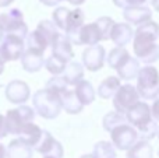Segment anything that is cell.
<instances>
[{
  "label": "cell",
  "instance_id": "1",
  "mask_svg": "<svg viewBox=\"0 0 159 158\" xmlns=\"http://www.w3.org/2000/svg\"><path fill=\"white\" fill-rule=\"evenodd\" d=\"M34 111L43 119H56L61 112V98L48 88L39 90L32 98Z\"/></svg>",
  "mask_w": 159,
  "mask_h": 158
},
{
  "label": "cell",
  "instance_id": "2",
  "mask_svg": "<svg viewBox=\"0 0 159 158\" xmlns=\"http://www.w3.org/2000/svg\"><path fill=\"white\" fill-rule=\"evenodd\" d=\"M137 90L138 95L144 100H155L159 97V72L152 64L141 67L137 74Z\"/></svg>",
  "mask_w": 159,
  "mask_h": 158
},
{
  "label": "cell",
  "instance_id": "3",
  "mask_svg": "<svg viewBox=\"0 0 159 158\" xmlns=\"http://www.w3.org/2000/svg\"><path fill=\"white\" fill-rule=\"evenodd\" d=\"M34 118H35V111L27 105H20L18 108L7 111L4 116L7 134H20L21 129L27 123L34 122Z\"/></svg>",
  "mask_w": 159,
  "mask_h": 158
},
{
  "label": "cell",
  "instance_id": "4",
  "mask_svg": "<svg viewBox=\"0 0 159 158\" xmlns=\"http://www.w3.org/2000/svg\"><path fill=\"white\" fill-rule=\"evenodd\" d=\"M0 27L3 28L6 35H16L24 41L28 35V27L18 8H11L7 13L0 14Z\"/></svg>",
  "mask_w": 159,
  "mask_h": 158
},
{
  "label": "cell",
  "instance_id": "5",
  "mask_svg": "<svg viewBox=\"0 0 159 158\" xmlns=\"http://www.w3.org/2000/svg\"><path fill=\"white\" fill-rule=\"evenodd\" d=\"M140 101V95H138L137 90L133 84H124L120 86L115 95H113V106L115 111L121 115H126L131 106Z\"/></svg>",
  "mask_w": 159,
  "mask_h": 158
},
{
  "label": "cell",
  "instance_id": "6",
  "mask_svg": "<svg viewBox=\"0 0 159 158\" xmlns=\"http://www.w3.org/2000/svg\"><path fill=\"white\" fill-rule=\"evenodd\" d=\"M110 139H112V144L115 148L127 151L138 140V134L133 126H130L129 123H124L110 132Z\"/></svg>",
  "mask_w": 159,
  "mask_h": 158
},
{
  "label": "cell",
  "instance_id": "7",
  "mask_svg": "<svg viewBox=\"0 0 159 158\" xmlns=\"http://www.w3.org/2000/svg\"><path fill=\"white\" fill-rule=\"evenodd\" d=\"M124 116H126L127 123L133 126L135 130L144 128L145 125L154 120L151 115V106L147 102H141V101H138L134 106H131Z\"/></svg>",
  "mask_w": 159,
  "mask_h": 158
},
{
  "label": "cell",
  "instance_id": "8",
  "mask_svg": "<svg viewBox=\"0 0 159 158\" xmlns=\"http://www.w3.org/2000/svg\"><path fill=\"white\" fill-rule=\"evenodd\" d=\"M25 50V41L16 35H6L0 44V55L4 62H14L21 59Z\"/></svg>",
  "mask_w": 159,
  "mask_h": 158
},
{
  "label": "cell",
  "instance_id": "9",
  "mask_svg": "<svg viewBox=\"0 0 159 158\" xmlns=\"http://www.w3.org/2000/svg\"><path fill=\"white\" fill-rule=\"evenodd\" d=\"M82 67H85L89 72H98L103 67L105 59H106V52L102 45H93V46H87L82 52Z\"/></svg>",
  "mask_w": 159,
  "mask_h": 158
},
{
  "label": "cell",
  "instance_id": "10",
  "mask_svg": "<svg viewBox=\"0 0 159 158\" xmlns=\"http://www.w3.org/2000/svg\"><path fill=\"white\" fill-rule=\"evenodd\" d=\"M133 50H134L137 60H141L145 64H152L159 60V45L157 42L143 41V39H135L133 42Z\"/></svg>",
  "mask_w": 159,
  "mask_h": 158
},
{
  "label": "cell",
  "instance_id": "11",
  "mask_svg": "<svg viewBox=\"0 0 159 158\" xmlns=\"http://www.w3.org/2000/svg\"><path fill=\"white\" fill-rule=\"evenodd\" d=\"M35 151H38L39 154H42L43 157H55V158H63V146L60 144V142L55 139L49 132L42 130L41 139L35 144Z\"/></svg>",
  "mask_w": 159,
  "mask_h": 158
},
{
  "label": "cell",
  "instance_id": "12",
  "mask_svg": "<svg viewBox=\"0 0 159 158\" xmlns=\"http://www.w3.org/2000/svg\"><path fill=\"white\" fill-rule=\"evenodd\" d=\"M85 21V14L81 8H75V10H70L69 16H67V21H66V27H64V35L66 38L70 41L71 45H77L78 44V32L82 28Z\"/></svg>",
  "mask_w": 159,
  "mask_h": 158
},
{
  "label": "cell",
  "instance_id": "13",
  "mask_svg": "<svg viewBox=\"0 0 159 158\" xmlns=\"http://www.w3.org/2000/svg\"><path fill=\"white\" fill-rule=\"evenodd\" d=\"M6 98L10 101L11 104H18V105H24L31 95V90L25 81L22 80H13L7 84L6 87Z\"/></svg>",
  "mask_w": 159,
  "mask_h": 158
},
{
  "label": "cell",
  "instance_id": "14",
  "mask_svg": "<svg viewBox=\"0 0 159 158\" xmlns=\"http://www.w3.org/2000/svg\"><path fill=\"white\" fill-rule=\"evenodd\" d=\"M123 17L129 25H141L152 20V11L147 6H135V7L124 8Z\"/></svg>",
  "mask_w": 159,
  "mask_h": 158
},
{
  "label": "cell",
  "instance_id": "15",
  "mask_svg": "<svg viewBox=\"0 0 159 158\" xmlns=\"http://www.w3.org/2000/svg\"><path fill=\"white\" fill-rule=\"evenodd\" d=\"M133 36H134V31H133L131 25H129L127 22H115L112 31H110L109 39H112L113 44L117 48H124L126 45H129Z\"/></svg>",
  "mask_w": 159,
  "mask_h": 158
},
{
  "label": "cell",
  "instance_id": "16",
  "mask_svg": "<svg viewBox=\"0 0 159 158\" xmlns=\"http://www.w3.org/2000/svg\"><path fill=\"white\" fill-rule=\"evenodd\" d=\"M52 55L61 59V60L66 62V63L71 62V59L74 58V50H73V45L70 44V41L66 38V35L60 34V35L57 36V39L53 42Z\"/></svg>",
  "mask_w": 159,
  "mask_h": 158
},
{
  "label": "cell",
  "instance_id": "17",
  "mask_svg": "<svg viewBox=\"0 0 159 158\" xmlns=\"http://www.w3.org/2000/svg\"><path fill=\"white\" fill-rule=\"evenodd\" d=\"M101 41H102V36H101V32H99L95 22H89V24L82 25V28L78 32V44L80 45L93 46V45H98Z\"/></svg>",
  "mask_w": 159,
  "mask_h": 158
},
{
  "label": "cell",
  "instance_id": "18",
  "mask_svg": "<svg viewBox=\"0 0 159 158\" xmlns=\"http://www.w3.org/2000/svg\"><path fill=\"white\" fill-rule=\"evenodd\" d=\"M21 64H22V69H24L25 72L36 73L45 66L43 55L25 49L24 53H22V56H21Z\"/></svg>",
  "mask_w": 159,
  "mask_h": 158
},
{
  "label": "cell",
  "instance_id": "19",
  "mask_svg": "<svg viewBox=\"0 0 159 158\" xmlns=\"http://www.w3.org/2000/svg\"><path fill=\"white\" fill-rule=\"evenodd\" d=\"M32 154L34 148L24 143L21 139L11 140L6 150V158H32Z\"/></svg>",
  "mask_w": 159,
  "mask_h": 158
},
{
  "label": "cell",
  "instance_id": "20",
  "mask_svg": "<svg viewBox=\"0 0 159 158\" xmlns=\"http://www.w3.org/2000/svg\"><path fill=\"white\" fill-rule=\"evenodd\" d=\"M133 38L143 39V41L157 42V39L159 38V25L155 21L149 20V21H147V22H144V24L138 25Z\"/></svg>",
  "mask_w": 159,
  "mask_h": 158
},
{
  "label": "cell",
  "instance_id": "21",
  "mask_svg": "<svg viewBox=\"0 0 159 158\" xmlns=\"http://www.w3.org/2000/svg\"><path fill=\"white\" fill-rule=\"evenodd\" d=\"M61 77L67 86H77L80 81L84 80V67L78 62H69Z\"/></svg>",
  "mask_w": 159,
  "mask_h": 158
},
{
  "label": "cell",
  "instance_id": "22",
  "mask_svg": "<svg viewBox=\"0 0 159 158\" xmlns=\"http://www.w3.org/2000/svg\"><path fill=\"white\" fill-rule=\"evenodd\" d=\"M116 72H117V76L120 80L130 81L137 77L138 72H140V63H138V60L135 58L129 56V58L117 67Z\"/></svg>",
  "mask_w": 159,
  "mask_h": 158
},
{
  "label": "cell",
  "instance_id": "23",
  "mask_svg": "<svg viewBox=\"0 0 159 158\" xmlns=\"http://www.w3.org/2000/svg\"><path fill=\"white\" fill-rule=\"evenodd\" d=\"M120 78L117 76H109L106 77L101 84L98 86V95L102 98V100H110L113 98V95L117 92V90L120 88Z\"/></svg>",
  "mask_w": 159,
  "mask_h": 158
},
{
  "label": "cell",
  "instance_id": "24",
  "mask_svg": "<svg viewBox=\"0 0 159 158\" xmlns=\"http://www.w3.org/2000/svg\"><path fill=\"white\" fill-rule=\"evenodd\" d=\"M74 94L77 95L78 101L84 106L91 105V104L95 101V97H96V92H95L93 86L89 83V81H87V80H81L77 86H75Z\"/></svg>",
  "mask_w": 159,
  "mask_h": 158
},
{
  "label": "cell",
  "instance_id": "25",
  "mask_svg": "<svg viewBox=\"0 0 159 158\" xmlns=\"http://www.w3.org/2000/svg\"><path fill=\"white\" fill-rule=\"evenodd\" d=\"M41 134H42V129L38 125H35L34 122H31V123H27L21 129V132L18 134V139H21L24 143H27L28 146H31L34 148L36 143L39 142V139H41Z\"/></svg>",
  "mask_w": 159,
  "mask_h": 158
},
{
  "label": "cell",
  "instance_id": "26",
  "mask_svg": "<svg viewBox=\"0 0 159 158\" xmlns=\"http://www.w3.org/2000/svg\"><path fill=\"white\" fill-rule=\"evenodd\" d=\"M48 46H49V45H48L46 39H45L36 30L32 31V32H28L27 38H25V49L43 55Z\"/></svg>",
  "mask_w": 159,
  "mask_h": 158
},
{
  "label": "cell",
  "instance_id": "27",
  "mask_svg": "<svg viewBox=\"0 0 159 158\" xmlns=\"http://www.w3.org/2000/svg\"><path fill=\"white\" fill-rule=\"evenodd\" d=\"M60 98H61V109H64L69 115H77L84 109V105L78 101L74 91L67 90Z\"/></svg>",
  "mask_w": 159,
  "mask_h": 158
},
{
  "label": "cell",
  "instance_id": "28",
  "mask_svg": "<svg viewBox=\"0 0 159 158\" xmlns=\"http://www.w3.org/2000/svg\"><path fill=\"white\" fill-rule=\"evenodd\" d=\"M154 150L149 142L137 140L131 147L127 150V158H152Z\"/></svg>",
  "mask_w": 159,
  "mask_h": 158
},
{
  "label": "cell",
  "instance_id": "29",
  "mask_svg": "<svg viewBox=\"0 0 159 158\" xmlns=\"http://www.w3.org/2000/svg\"><path fill=\"white\" fill-rule=\"evenodd\" d=\"M36 31L46 39L49 46H52L53 42H55L56 39H57V36L60 35L57 27H56V25L53 24V21H50V20H42V21L38 24V27H36Z\"/></svg>",
  "mask_w": 159,
  "mask_h": 158
},
{
  "label": "cell",
  "instance_id": "30",
  "mask_svg": "<svg viewBox=\"0 0 159 158\" xmlns=\"http://www.w3.org/2000/svg\"><path fill=\"white\" fill-rule=\"evenodd\" d=\"M92 156L93 158H116V148L113 147V144L110 142H101L95 143L92 150Z\"/></svg>",
  "mask_w": 159,
  "mask_h": 158
},
{
  "label": "cell",
  "instance_id": "31",
  "mask_svg": "<svg viewBox=\"0 0 159 158\" xmlns=\"http://www.w3.org/2000/svg\"><path fill=\"white\" fill-rule=\"evenodd\" d=\"M130 56V53L127 52L124 48H113L112 50L109 52V55H107V66L110 67V69L113 70H117V67L120 66L121 63H123L124 60H126L127 58Z\"/></svg>",
  "mask_w": 159,
  "mask_h": 158
},
{
  "label": "cell",
  "instance_id": "32",
  "mask_svg": "<svg viewBox=\"0 0 159 158\" xmlns=\"http://www.w3.org/2000/svg\"><path fill=\"white\" fill-rule=\"evenodd\" d=\"M124 123H127L126 116L121 115V114H119V112H116V111L106 114L103 116V120H102L103 129L106 132H109V133L113 130V129H116L117 126H120V125H124Z\"/></svg>",
  "mask_w": 159,
  "mask_h": 158
},
{
  "label": "cell",
  "instance_id": "33",
  "mask_svg": "<svg viewBox=\"0 0 159 158\" xmlns=\"http://www.w3.org/2000/svg\"><path fill=\"white\" fill-rule=\"evenodd\" d=\"M66 62H63L61 59L56 58V56H49V58L45 60V67L46 70L53 76H60L63 74L64 69H66Z\"/></svg>",
  "mask_w": 159,
  "mask_h": 158
},
{
  "label": "cell",
  "instance_id": "34",
  "mask_svg": "<svg viewBox=\"0 0 159 158\" xmlns=\"http://www.w3.org/2000/svg\"><path fill=\"white\" fill-rule=\"evenodd\" d=\"M98 27L99 32H101V36H102V41H107L110 36V31H112L113 25H115V21H113L110 17H99L96 21H93Z\"/></svg>",
  "mask_w": 159,
  "mask_h": 158
},
{
  "label": "cell",
  "instance_id": "35",
  "mask_svg": "<svg viewBox=\"0 0 159 158\" xmlns=\"http://www.w3.org/2000/svg\"><path fill=\"white\" fill-rule=\"evenodd\" d=\"M158 132H159V126L155 120L149 122L148 125H145L144 128L138 129L137 134H138V139L144 140V142H148V140H152L158 136Z\"/></svg>",
  "mask_w": 159,
  "mask_h": 158
},
{
  "label": "cell",
  "instance_id": "36",
  "mask_svg": "<svg viewBox=\"0 0 159 158\" xmlns=\"http://www.w3.org/2000/svg\"><path fill=\"white\" fill-rule=\"evenodd\" d=\"M46 88L50 90V91H55L56 94H59L61 97V95H63L64 92L69 90V86L66 84V81L63 80V77H61V76H53L52 78H49V80H48Z\"/></svg>",
  "mask_w": 159,
  "mask_h": 158
},
{
  "label": "cell",
  "instance_id": "37",
  "mask_svg": "<svg viewBox=\"0 0 159 158\" xmlns=\"http://www.w3.org/2000/svg\"><path fill=\"white\" fill-rule=\"evenodd\" d=\"M70 10L67 7H57L52 14V21L53 24L57 27V30L64 31L66 27V21H67V16H69Z\"/></svg>",
  "mask_w": 159,
  "mask_h": 158
},
{
  "label": "cell",
  "instance_id": "38",
  "mask_svg": "<svg viewBox=\"0 0 159 158\" xmlns=\"http://www.w3.org/2000/svg\"><path fill=\"white\" fill-rule=\"evenodd\" d=\"M115 6L120 8H129V7H135V6H145L147 3H154V0H113Z\"/></svg>",
  "mask_w": 159,
  "mask_h": 158
},
{
  "label": "cell",
  "instance_id": "39",
  "mask_svg": "<svg viewBox=\"0 0 159 158\" xmlns=\"http://www.w3.org/2000/svg\"><path fill=\"white\" fill-rule=\"evenodd\" d=\"M151 115H152V119L155 122H159V97L155 98L154 104L151 106Z\"/></svg>",
  "mask_w": 159,
  "mask_h": 158
},
{
  "label": "cell",
  "instance_id": "40",
  "mask_svg": "<svg viewBox=\"0 0 159 158\" xmlns=\"http://www.w3.org/2000/svg\"><path fill=\"white\" fill-rule=\"evenodd\" d=\"M7 136V130H6V123H4V116L0 114V139Z\"/></svg>",
  "mask_w": 159,
  "mask_h": 158
},
{
  "label": "cell",
  "instance_id": "41",
  "mask_svg": "<svg viewBox=\"0 0 159 158\" xmlns=\"http://www.w3.org/2000/svg\"><path fill=\"white\" fill-rule=\"evenodd\" d=\"M39 2L42 3V4L48 6V7H53V6H57L60 2H63V0H39Z\"/></svg>",
  "mask_w": 159,
  "mask_h": 158
},
{
  "label": "cell",
  "instance_id": "42",
  "mask_svg": "<svg viewBox=\"0 0 159 158\" xmlns=\"http://www.w3.org/2000/svg\"><path fill=\"white\" fill-rule=\"evenodd\" d=\"M14 0H0V7H7L13 3Z\"/></svg>",
  "mask_w": 159,
  "mask_h": 158
},
{
  "label": "cell",
  "instance_id": "43",
  "mask_svg": "<svg viewBox=\"0 0 159 158\" xmlns=\"http://www.w3.org/2000/svg\"><path fill=\"white\" fill-rule=\"evenodd\" d=\"M67 2L73 6H81L82 3H85V0H67Z\"/></svg>",
  "mask_w": 159,
  "mask_h": 158
},
{
  "label": "cell",
  "instance_id": "44",
  "mask_svg": "<svg viewBox=\"0 0 159 158\" xmlns=\"http://www.w3.org/2000/svg\"><path fill=\"white\" fill-rule=\"evenodd\" d=\"M0 158H6V147L0 143Z\"/></svg>",
  "mask_w": 159,
  "mask_h": 158
},
{
  "label": "cell",
  "instance_id": "45",
  "mask_svg": "<svg viewBox=\"0 0 159 158\" xmlns=\"http://www.w3.org/2000/svg\"><path fill=\"white\" fill-rule=\"evenodd\" d=\"M4 64H6L4 59H3V58H2V55H0V74H2V73L4 72Z\"/></svg>",
  "mask_w": 159,
  "mask_h": 158
},
{
  "label": "cell",
  "instance_id": "46",
  "mask_svg": "<svg viewBox=\"0 0 159 158\" xmlns=\"http://www.w3.org/2000/svg\"><path fill=\"white\" fill-rule=\"evenodd\" d=\"M152 6H154L155 11H158V13H159V0H154V3H152Z\"/></svg>",
  "mask_w": 159,
  "mask_h": 158
},
{
  "label": "cell",
  "instance_id": "47",
  "mask_svg": "<svg viewBox=\"0 0 159 158\" xmlns=\"http://www.w3.org/2000/svg\"><path fill=\"white\" fill-rule=\"evenodd\" d=\"M4 36H6L4 31H3V28L0 27V44H2V41H3V39H4Z\"/></svg>",
  "mask_w": 159,
  "mask_h": 158
},
{
  "label": "cell",
  "instance_id": "48",
  "mask_svg": "<svg viewBox=\"0 0 159 158\" xmlns=\"http://www.w3.org/2000/svg\"><path fill=\"white\" fill-rule=\"evenodd\" d=\"M81 158H93L92 154H85V156H82Z\"/></svg>",
  "mask_w": 159,
  "mask_h": 158
},
{
  "label": "cell",
  "instance_id": "49",
  "mask_svg": "<svg viewBox=\"0 0 159 158\" xmlns=\"http://www.w3.org/2000/svg\"><path fill=\"white\" fill-rule=\"evenodd\" d=\"M43 158H55V157H43Z\"/></svg>",
  "mask_w": 159,
  "mask_h": 158
},
{
  "label": "cell",
  "instance_id": "50",
  "mask_svg": "<svg viewBox=\"0 0 159 158\" xmlns=\"http://www.w3.org/2000/svg\"><path fill=\"white\" fill-rule=\"evenodd\" d=\"M158 139H159V132H158Z\"/></svg>",
  "mask_w": 159,
  "mask_h": 158
},
{
  "label": "cell",
  "instance_id": "51",
  "mask_svg": "<svg viewBox=\"0 0 159 158\" xmlns=\"http://www.w3.org/2000/svg\"><path fill=\"white\" fill-rule=\"evenodd\" d=\"M158 156H159V150H158Z\"/></svg>",
  "mask_w": 159,
  "mask_h": 158
}]
</instances>
